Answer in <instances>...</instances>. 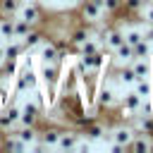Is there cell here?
<instances>
[{
  "label": "cell",
  "mask_w": 153,
  "mask_h": 153,
  "mask_svg": "<svg viewBox=\"0 0 153 153\" xmlns=\"http://www.w3.org/2000/svg\"><path fill=\"white\" fill-rule=\"evenodd\" d=\"M151 74H153V72H151Z\"/></svg>",
  "instance_id": "e575fe53"
},
{
  "label": "cell",
  "mask_w": 153,
  "mask_h": 153,
  "mask_svg": "<svg viewBox=\"0 0 153 153\" xmlns=\"http://www.w3.org/2000/svg\"><path fill=\"white\" fill-rule=\"evenodd\" d=\"M143 5H146V0H122V10H124V14H129V17H136Z\"/></svg>",
  "instance_id": "603a6c76"
},
{
  "label": "cell",
  "mask_w": 153,
  "mask_h": 153,
  "mask_svg": "<svg viewBox=\"0 0 153 153\" xmlns=\"http://www.w3.org/2000/svg\"><path fill=\"white\" fill-rule=\"evenodd\" d=\"M134 91H136L141 98H151V96H153V84H151V79H148V76L136 79V81H134Z\"/></svg>",
  "instance_id": "44dd1931"
},
{
  "label": "cell",
  "mask_w": 153,
  "mask_h": 153,
  "mask_svg": "<svg viewBox=\"0 0 153 153\" xmlns=\"http://www.w3.org/2000/svg\"><path fill=\"white\" fill-rule=\"evenodd\" d=\"M88 36H91V31H88V26L84 24V26H79V29H74V31L69 33V43H72V45H81Z\"/></svg>",
  "instance_id": "7402d4cb"
},
{
  "label": "cell",
  "mask_w": 153,
  "mask_h": 153,
  "mask_svg": "<svg viewBox=\"0 0 153 153\" xmlns=\"http://www.w3.org/2000/svg\"><path fill=\"white\" fill-rule=\"evenodd\" d=\"M131 69H134L136 79L151 76V72H153V62H151V55H148V57H134V60H131Z\"/></svg>",
  "instance_id": "8fae6325"
},
{
  "label": "cell",
  "mask_w": 153,
  "mask_h": 153,
  "mask_svg": "<svg viewBox=\"0 0 153 153\" xmlns=\"http://www.w3.org/2000/svg\"><path fill=\"white\" fill-rule=\"evenodd\" d=\"M31 29H33V26H31L29 22H24L22 17H14V38H24Z\"/></svg>",
  "instance_id": "cb8c5ba5"
},
{
  "label": "cell",
  "mask_w": 153,
  "mask_h": 153,
  "mask_svg": "<svg viewBox=\"0 0 153 153\" xmlns=\"http://www.w3.org/2000/svg\"><path fill=\"white\" fill-rule=\"evenodd\" d=\"M136 115L153 117V98H141V105H139V112Z\"/></svg>",
  "instance_id": "4316f807"
},
{
  "label": "cell",
  "mask_w": 153,
  "mask_h": 153,
  "mask_svg": "<svg viewBox=\"0 0 153 153\" xmlns=\"http://www.w3.org/2000/svg\"><path fill=\"white\" fill-rule=\"evenodd\" d=\"M79 14H81L84 24H96V22H100L103 14H108V12L103 10V0H81Z\"/></svg>",
  "instance_id": "7a4b0ae2"
},
{
  "label": "cell",
  "mask_w": 153,
  "mask_h": 153,
  "mask_svg": "<svg viewBox=\"0 0 153 153\" xmlns=\"http://www.w3.org/2000/svg\"><path fill=\"white\" fill-rule=\"evenodd\" d=\"M0 136H2V134H0Z\"/></svg>",
  "instance_id": "836d02e7"
},
{
  "label": "cell",
  "mask_w": 153,
  "mask_h": 153,
  "mask_svg": "<svg viewBox=\"0 0 153 153\" xmlns=\"http://www.w3.org/2000/svg\"><path fill=\"white\" fill-rule=\"evenodd\" d=\"M124 41V29L122 26H105L103 29V45L105 50H115Z\"/></svg>",
  "instance_id": "8992f818"
},
{
  "label": "cell",
  "mask_w": 153,
  "mask_h": 153,
  "mask_svg": "<svg viewBox=\"0 0 153 153\" xmlns=\"http://www.w3.org/2000/svg\"><path fill=\"white\" fill-rule=\"evenodd\" d=\"M57 139H60V129L57 127H48L43 131H38V143H33L38 151L41 148H57Z\"/></svg>",
  "instance_id": "9c48e42d"
},
{
  "label": "cell",
  "mask_w": 153,
  "mask_h": 153,
  "mask_svg": "<svg viewBox=\"0 0 153 153\" xmlns=\"http://www.w3.org/2000/svg\"><path fill=\"white\" fill-rule=\"evenodd\" d=\"M38 57H41V62H60V65H62L65 53H62L55 43H41V53H38Z\"/></svg>",
  "instance_id": "30bf717a"
},
{
  "label": "cell",
  "mask_w": 153,
  "mask_h": 153,
  "mask_svg": "<svg viewBox=\"0 0 153 153\" xmlns=\"http://www.w3.org/2000/svg\"><path fill=\"white\" fill-rule=\"evenodd\" d=\"M22 43H24V50H33L36 45H41V43H43V33L33 26V29H31V31L22 38Z\"/></svg>",
  "instance_id": "5bb4252c"
},
{
  "label": "cell",
  "mask_w": 153,
  "mask_h": 153,
  "mask_svg": "<svg viewBox=\"0 0 153 153\" xmlns=\"http://www.w3.org/2000/svg\"><path fill=\"white\" fill-rule=\"evenodd\" d=\"M14 134H17L26 146H33V143L38 141V127H24V124H22V129H17Z\"/></svg>",
  "instance_id": "4fadbf2b"
},
{
  "label": "cell",
  "mask_w": 153,
  "mask_h": 153,
  "mask_svg": "<svg viewBox=\"0 0 153 153\" xmlns=\"http://www.w3.org/2000/svg\"><path fill=\"white\" fill-rule=\"evenodd\" d=\"M143 38H146L148 43H153V24H148V26L143 29Z\"/></svg>",
  "instance_id": "f1b7e54d"
},
{
  "label": "cell",
  "mask_w": 153,
  "mask_h": 153,
  "mask_svg": "<svg viewBox=\"0 0 153 153\" xmlns=\"http://www.w3.org/2000/svg\"><path fill=\"white\" fill-rule=\"evenodd\" d=\"M112 53H115V57H117V60H122V62H131V60H134V48H131L127 41H122Z\"/></svg>",
  "instance_id": "ffe728a7"
},
{
  "label": "cell",
  "mask_w": 153,
  "mask_h": 153,
  "mask_svg": "<svg viewBox=\"0 0 153 153\" xmlns=\"http://www.w3.org/2000/svg\"><path fill=\"white\" fill-rule=\"evenodd\" d=\"M134 134H136V129L131 127V124H120V127H112L110 129V141H115V143H122L124 148L129 146V141L134 139Z\"/></svg>",
  "instance_id": "52a82bcc"
},
{
  "label": "cell",
  "mask_w": 153,
  "mask_h": 153,
  "mask_svg": "<svg viewBox=\"0 0 153 153\" xmlns=\"http://www.w3.org/2000/svg\"><path fill=\"white\" fill-rule=\"evenodd\" d=\"M98 50H100V43H98L96 36H88L81 45H76V53H79V55H93V53H98Z\"/></svg>",
  "instance_id": "e0dca14e"
},
{
  "label": "cell",
  "mask_w": 153,
  "mask_h": 153,
  "mask_svg": "<svg viewBox=\"0 0 153 153\" xmlns=\"http://www.w3.org/2000/svg\"><path fill=\"white\" fill-rule=\"evenodd\" d=\"M19 124V105L17 103H7L5 108H0V134L14 131Z\"/></svg>",
  "instance_id": "3957f363"
},
{
  "label": "cell",
  "mask_w": 153,
  "mask_h": 153,
  "mask_svg": "<svg viewBox=\"0 0 153 153\" xmlns=\"http://www.w3.org/2000/svg\"><path fill=\"white\" fill-rule=\"evenodd\" d=\"M2 60H5V45H0V65H2Z\"/></svg>",
  "instance_id": "4dcf8cb0"
},
{
  "label": "cell",
  "mask_w": 153,
  "mask_h": 153,
  "mask_svg": "<svg viewBox=\"0 0 153 153\" xmlns=\"http://www.w3.org/2000/svg\"><path fill=\"white\" fill-rule=\"evenodd\" d=\"M103 10L108 14H115V12L122 10V0H103Z\"/></svg>",
  "instance_id": "83f0119b"
},
{
  "label": "cell",
  "mask_w": 153,
  "mask_h": 153,
  "mask_svg": "<svg viewBox=\"0 0 153 153\" xmlns=\"http://www.w3.org/2000/svg\"><path fill=\"white\" fill-rule=\"evenodd\" d=\"M131 48H134V57H148V55H151V43H148L146 38H141V41L134 43Z\"/></svg>",
  "instance_id": "484cf974"
},
{
  "label": "cell",
  "mask_w": 153,
  "mask_h": 153,
  "mask_svg": "<svg viewBox=\"0 0 153 153\" xmlns=\"http://www.w3.org/2000/svg\"><path fill=\"white\" fill-rule=\"evenodd\" d=\"M81 127H84V131H81V134H84L86 139H91V141H96V139H100L103 134H108L105 124H100V122H91V120H88V122H84Z\"/></svg>",
  "instance_id": "7c38bea8"
},
{
  "label": "cell",
  "mask_w": 153,
  "mask_h": 153,
  "mask_svg": "<svg viewBox=\"0 0 153 153\" xmlns=\"http://www.w3.org/2000/svg\"><path fill=\"white\" fill-rule=\"evenodd\" d=\"M24 55V43L22 41H7L5 43V60L10 57V60H17V57H22Z\"/></svg>",
  "instance_id": "ac0fdd59"
},
{
  "label": "cell",
  "mask_w": 153,
  "mask_h": 153,
  "mask_svg": "<svg viewBox=\"0 0 153 153\" xmlns=\"http://www.w3.org/2000/svg\"><path fill=\"white\" fill-rule=\"evenodd\" d=\"M24 0H0V17H17Z\"/></svg>",
  "instance_id": "2e32d148"
},
{
  "label": "cell",
  "mask_w": 153,
  "mask_h": 153,
  "mask_svg": "<svg viewBox=\"0 0 153 153\" xmlns=\"http://www.w3.org/2000/svg\"><path fill=\"white\" fill-rule=\"evenodd\" d=\"M17 17H22L24 22H29L31 26H36V24H41V19H43V7H41L38 2H33V0H26V2H22Z\"/></svg>",
  "instance_id": "277c9868"
},
{
  "label": "cell",
  "mask_w": 153,
  "mask_h": 153,
  "mask_svg": "<svg viewBox=\"0 0 153 153\" xmlns=\"http://www.w3.org/2000/svg\"><path fill=\"white\" fill-rule=\"evenodd\" d=\"M67 2H72V5H76V2H81V0H67Z\"/></svg>",
  "instance_id": "1f68e13d"
},
{
  "label": "cell",
  "mask_w": 153,
  "mask_h": 153,
  "mask_svg": "<svg viewBox=\"0 0 153 153\" xmlns=\"http://www.w3.org/2000/svg\"><path fill=\"white\" fill-rule=\"evenodd\" d=\"M134 81H136V74H134L131 65H124V67L117 69V84H122V86H134Z\"/></svg>",
  "instance_id": "9a60e30c"
},
{
  "label": "cell",
  "mask_w": 153,
  "mask_h": 153,
  "mask_svg": "<svg viewBox=\"0 0 153 153\" xmlns=\"http://www.w3.org/2000/svg\"><path fill=\"white\" fill-rule=\"evenodd\" d=\"M110 151H112V153H124L127 148H124L122 143H115V141H112V143H110Z\"/></svg>",
  "instance_id": "f546056e"
},
{
  "label": "cell",
  "mask_w": 153,
  "mask_h": 153,
  "mask_svg": "<svg viewBox=\"0 0 153 153\" xmlns=\"http://www.w3.org/2000/svg\"><path fill=\"white\" fill-rule=\"evenodd\" d=\"M79 141H81V131L79 129H60L57 148L60 151H76Z\"/></svg>",
  "instance_id": "5b68a950"
},
{
  "label": "cell",
  "mask_w": 153,
  "mask_h": 153,
  "mask_svg": "<svg viewBox=\"0 0 153 153\" xmlns=\"http://www.w3.org/2000/svg\"><path fill=\"white\" fill-rule=\"evenodd\" d=\"M127 151H131V153H148V151H153V139H151V134L146 131H136L134 134V139L129 141V146H127Z\"/></svg>",
  "instance_id": "ba28073f"
},
{
  "label": "cell",
  "mask_w": 153,
  "mask_h": 153,
  "mask_svg": "<svg viewBox=\"0 0 153 153\" xmlns=\"http://www.w3.org/2000/svg\"><path fill=\"white\" fill-rule=\"evenodd\" d=\"M0 38L5 41L14 38V17H0Z\"/></svg>",
  "instance_id": "d6986e66"
},
{
  "label": "cell",
  "mask_w": 153,
  "mask_h": 153,
  "mask_svg": "<svg viewBox=\"0 0 153 153\" xmlns=\"http://www.w3.org/2000/svg\"><path fill=\"white\" fill-rule=\"evenodd\" d=\"M151 2H153V0H151Z\"/></svg>",
  "instance_id": "d6a6232c"
},
{
  "label": "cell",
  "mask_w": 153,
  "mask_h": 153,
  "mask_svg": "<svg viewBox=\"0 0 153 153\" xmlns=\"http://www.w3.org/2000/svg\"><path fill=\"white\" fill-rule=\"evenodd\" d=\"M41 100L38 98H29L22 108H19V124L24 127H38L41 122Z\"/></svg>",
  "instance_id": "6da1fadb"
},
{
  "label": "cell",
  "mask_w": 153,
  "mask_h": 153,
  "mask_svg": "<svg viewBox=\"0 0 153 153\" xmlns=\"http://www.w3.org/2000/svg\"><path fill=\"white\" fill-rule=\"evenodd\" d=\"M141 38H143V29H141V26H131V29H127V31H124V41H127L129 45L139 43Z\"/></svg>",
  "instance_id": "d4e9b609"
}]
</instances>
